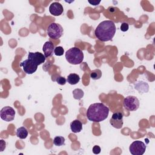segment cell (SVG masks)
I'll return each instance as SVG.
<instances>
[{
  "label": "cell",
  "mask_w": 155,
  "mask_h": 155,
  "mask_svg": "<svg viewBox=\"0 0 155 155\" xmlns=\"http://www.w3.org/2000/svg\"><path fill=\"white\" fill-rule=\"evenodd\" d=\"M90 78L93 80L99 79L102 76V71L99 69H95L91 71Z\"/></svg>",
  "instance_id": "obj_17"
},
{
  "label": "cell",
  "mask_w": 155,
  "mask_h": 155,
  "mask_svg": "<svg viewBox=\"0 0 155 155\" xmlns=\"http://www.w3.org/2000/svg\"><path fill=\"white\" fill-rule=\"evenodd\" d=\"M70 129L71 131L74 133H79L81 131L82 129V124L78 119H76L72 121L70 123Z\"/></svg>",
  "instance_id": "obj_13"
},
{
  "label": "cell",
  "mask_w": 155,
  "mask_h": 155,
  "mask_svg": "<svg viewBox=\"0 0 155 155\" xmlns=\"http://www.w3.org/2000/svg\"><path fill=\"white\" fill-rule=\"evenodd\" d=\"M16 136L21 139H25L28 136V131L24 127H21L16 130Z\"/></svg>",
  "instance_id": "obj_16"
},
{
  "label": "cell",
  "mask_w": 155,
  "mask_h": 155,
  "mask_svg": "<svg viewBox=\"0 0 155 155\" xmlns=\"http://www.w3.org/2000/svg\"><path fill=\"white\" fill-rule=\"evenodd\" d=\"M53 143L57 147H61L65 144V138L63 136H56L53 139Z\"/></svg>",
  "instance_id": "obj_19"
},
{
  "label": "cell",
  "mask_w": 155,
  "mask_h": 155,
  "mask_svg": "<svg viewBox=\"0 0 155 155\" xmlns=\"http://www.w3.org/2000/svg\"><path fill=\"white\" fill-rule=\"evenodd\" d=\"M80 81V77L78 74L71 73L68 75L67 78V81L70 85H76Z\"/></svg>",
  "instance_id": "obj_15"
},
{
  "label": "cell",
  "mask_w": 155,
  "mask_h": 155,
  "mask_svg": "<svg viewBox=\"0 0 155 155\" xmlns=\"http://www.w3.org/2000/svg\"><path fill=\"white\" fill-rule=\"evenodd\" d=\"M55 81H56V82L58 84H59V85H65V84H66V82H67V79H66L64 77L60 76H58V77L56 78Z\"/></svg>",
  "instance_id": "obj_21"
},
{
  "label": "cell",
  "mask_w": 155,
  "mask_h": 155,
  "mask_svg": "<svg viewBox=\"0 0 155 155\" xmlns=\"http://www.w3.org/2000/svg\"><path fill=\"white\" fill-rule=\"evenodd\" d=\"M109 108L102 103L97 102L91 104L87 111V119L91 122H100L108 117Z\"/></svg>",
  "instance_id": "obj_2"
},
{
  "label": "cell",
  "mask_w": 155,
  "mask_h": 155,
  "mask_svg": "<svg viewBox=\"0 0 155 155\" xmlns=\"http://www.w3.org/2000/svg\"><path fill=\"white\" fill-rule=\"evenodd\" d=\"M129 28V25L128 23L127 22H123L122 23L121 25H120V29L122 31H127Z\"/></svg>",
  "instance_id": "obj_22"
},
{
  "label": "cell",
  "mask_w": 155,
  "mask_h": 155,
  "mask_svg": "<svg viewBox=\"0 0 155 155\" xmlns=\"http://www.w3.org/2000/svg\"><path fill=\"white\" fill-rule=\"evenodd\" d=\"M123 113L121 112L114 113L110 120V123L114 128L116 129H120L124 124Z\"/></svg>",
  "instance_id": "obj_8"
},
{
  "label": "cell",
  "mask_w": 155,
  "mask_h": 155,
  "mask_svg": "<svg viewBox=\"0 0 155 155\" xmlns=\"http://www.w3.org/2000/svg\"><path fill=\"white\" fill-rule=\"evenodd\" d=\"M88 2L91 4V5H99V3L101 2V1H88Z\"/></svg>",
  "instance_id": "obj_24"
},
{
  "label": "cell",
  "mask_w": 155,
  "mask_h": 155,
  "mask_svg": "<svg viewBox=\"0 0 155 155\" xmlns=\"http://www.w3.org/2000/svg\"><path fill=\"white\" fill-rule=\"evenodd\" d=\"M20 66L22 67L24 71L28 74H33L38 68V65L34 64L28 59L24 60L20 64Z\"/></svg>",
  "instance_id": "obj_9"
},
{
  "label": "cell",
  "mask_w": 155,
  "mask_h": 155,
  "mask_svg": "<svg viewBox=\"0 0 155 155\" xmlns=\"http://www.w3.org/2000/svg\"><path fill=\"white\" fill-rule=\"evenodd\" d=\"M28 59L38 66L45 62L46 58L44 54L36 51L34 53L29 52L28 54Z\"/></svg>",
  "instance_id": "obj_10"
},
{
  "label": "cell",
  "mask_w": 155,
  "mask_h": 155,
  "mask_svg": "<svg viewBox=\"0 0 155 155\" xmlns=\"http://www.w3.org/2000/svg\"><path fill=\"white\" fill-rule=\"evenodd\" d=\"M54 50V47L53 44L48 41L44 43L42 47V50L44 51V54L45 58H48L53 54Z\"/></svg>",
  "instance_id": "obj_12"
},
{
  "label": "cell",
  "mask_w": 155,
  "mask_h": 155,
  "mask_svg": "<svg viewBox=\"0 0 155 155\" xmlns=\"http://www.w3.org/2000/svg\"><path fill=\"white\" fill-rule=\"evenodd\" d=\"M63 32L64 30L62 27L56 22L51 23L47 29V35L53 39H59L62 36Z\"/></svg>",
  "instance_id": "obj_4"
},
{
  "label": "cell",
  "mask_w": 155,
  "mask_h": 155,
  "mask_svg": "<svg viewBox=\"0 0 155 155\" xmlns=\"http://www.w3.org/2000/svg\"><path fill=\"white\" fill-rule=\"evenodd\" d=\"M73 95L74 99L77 100H80L83 97L84 95V92L81 89L76 88L73 91Z\"/></svg>",
  "instance_id": "obj_18"
},
{
  "label": "cell",
  "mask_w": 155,
  "mask_h": 155,
  "mask_svg": "<svg viewBox=\"0 0 155 155\" xmlns=\"http://www.w3.org/2000/svg\"><path fill=\"white\" fill-rule=\"evenodd\" d=\"M50 13L55 16H58L62 15L64 12L63 6L58 2H54L51 3L49 7Z\"/></svg>",
  "instance_id": "obj_11"
},
{
  "label": "cell",
  "mask_w": 155,
  "mask_h": 155,
  "mask_svg": "<svg viewBox=\"0 0 155 155\" xmlns=\"http://www.w3.org/2000/svg\"><path fill=\"white\" fill-rule=\"evenodd\" d=\"M54 53L56 56H62L64 53V50L63 47L61 46L56 47L54 50Z\"/></svg>",
  "instance_id": "obj_20"
},
{
  "label": "cell",
  "mask_w": 155,
  "mask_h": 155,
  "mask_svg": "<svg viewBox=\"0 0 155 155\" xmlns=\"http://www.w3.org/2000/svg\"><path fill=\"white\" fill-rule=\"evenodd\" d=\"M0 116L1 119L3 120L5 122H10L15 119V111L10 106H5L1 110Z\"/></svg>",
  "instance_id": "obj_7"
},
{
  "label": "cell",
  "mask_w": 155,
  "mask_h": 155,
  "mask_svg": "<svg viewBox=\"0 0 155 155\" xmlns=\"http://www.w3.org/2000/svg\"><path fill=\"white\" fill-rule=\"evenodd\" d=\"M145 144L140 140L134 141L129 147L130 152L133 155H142L146 150Z\"/></svg>",
  "instance_id": "obj_6"
},
{
  "label": "cell",
  "mask_w": 155,
  "mask_h": 155,
  "mask_svg": "<svg viewBox=\"0 0 155 155\" xmlns=\"http://www.w3.org/2000/svg\"><path fill=\"white\" fill-rule=\"evenodd\" d=\"M139 101L134 96H128L124 98L123 105L124 108L128 111H136L139 107Z\"/></svg>",
  "instance_id": "obj_5"
},
{
  "label": "cell",
  "mask_w": 155,
  "mask_h": 155,
  "mask_svg": "<svg viewBox=\"0 0 155 155\" xmlns=\"http://www.w3.org/2000/svg\"><path fill=\"white\" fill-rule=\"evenodd\" d=\"M101 148L100 147H99L98 145H94L93 147V153L95 154H98L101 153Z\"/></svg>",
  "instance_id": "obj_23"
},
{
  "label": "cell",
  "mask_w": 155,
  "mask_h": 155,
  "mask_svg": "<svg viewBox=\"0 0 155 155\" xmlns=\"http://www.w3.org/2000/svg\"><path fill=\"white\" fill-rule=\"evenodd\" d=\"M116 28L113 21H104L100 22L94 30L96 37L102 42L111 40L116 33Z\"/></svg>",
  "instance_id": "obj_1"
},
{
  "label": "cell",
  "mask_w": 155,
  "mask_h": 155,
  "mask_svg": "<svg viewBox=\"0 0 155 155\" xmlns=\"http://www.w3.org/2000/svg\"><path fill=\"white\" fill-rule=\"evenodd\" d=\"M135 89L140 93H147L149 90L148 84L143 81H139L134 85Z\"/></svg>",
  "instance_id": "obj_14"
},
{
  "label": "cell",
  "mask_w": 155,
  "mask_h": 155,
  "mask_svg": "<svg viewBox=\"0 0 155 155\" xmlns=\"http://www.w3.org/2000/svg\"><path fill=\"white\" fill-rule=\"evenodd\" d=\"M65 56L68 62L73 65L80 64L84 59V53L82 51L75 47L68 49L66 51Z\"/></svg>",
  "instance_id": "obj_3"
}]
</instances>
